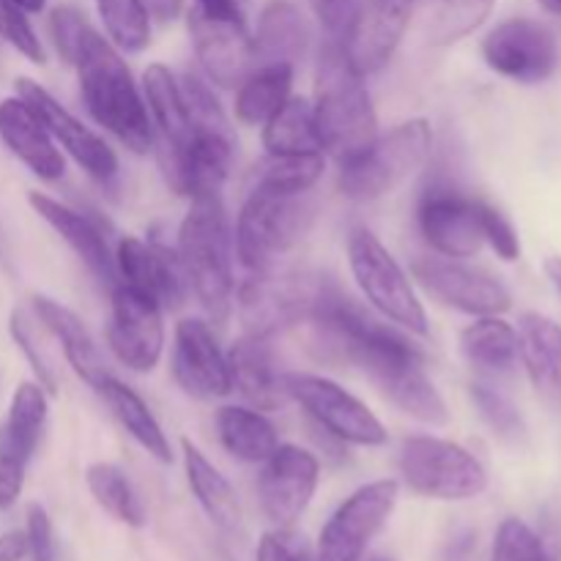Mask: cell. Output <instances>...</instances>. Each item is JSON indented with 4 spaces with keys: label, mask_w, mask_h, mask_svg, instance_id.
<instances>
[{
    "label": "cell",
    "mask_w": 561,
    "mask_h": 561,
    "mask_svg": "<svg viewBox=\"0 0 561 561\" xmlns=\"http://www.w3.org/2000/svg\"><path fill=\"white\" fill-rule=\"evenodd\" d=\"M316 329V343L321 359L348 362L362 367L383 394L392 392L400 381L425 370L420 351L389 323L376 321L362 305L345 296L337 285H323L310 318Z\"/></svg>",
    "instance_id": "obj_1"
},
{
    "label": "cell",
    "mask_w": 561,
    "mask_h": 561,
    "mask_svg": "<svg viewBox=\"0 0 561 561\" xmlns=\"http://www.w3.org/2000/svg\"><path fill=\"white\" fill-rule=\"evenodd\" d=\"M310 44V25L294 0H272L257 16V31L252 38V53L257 66L290 64L296 66Z\"/></svg>",
    "instance_id": "obj_25"
},
{
    "label": "cell",
    "mask_w": 561,
    "mask_h": 561,
    "mask_svg": "<svg viewBox=\"0 0 561 561\" xmlns=\"http://www.w3.org/2000/svg\"><path fill=\"white\" fill-rule=\"evenodd\" d=\"M148 16L159 22H173L184 14V0H142Z\"/></svg>",
    "instance_id": "obj_52"
},
{
    "label": "cell",
    "mask_w": 561,
    "mask_h": 561,
    "mask_svg": "<svg viewBox=\"0 0 561 561\" xmlns=\"http://www.w3.org/2000/svg\"><path fill=\"white\" fill-rule=\"evenodd\" d=\"M85 482L91 496L102 510H107L115 520L142 529L146 526V507L137 499L135 488L126 480L124 471L113 463H91L85 471Z\"/></svg>",
    "instance_id": "obj_37"
},
{
    "label": "cell",
    "mask_w": 561,
    "mask_h": 561,
    "mask_svg": "<svg viewBox=\"0 0 561 561\" xmlns=\"http://www.w3.org/2000/svg\"><path fill=\"white\" fill-rule=\"evenodd\" d=\"M416 222L427 244L444 257H471L485 244L474 197L442 181L425 190Z\"/></svg>",
    "instance_id": "obj_19"
},
{
    "label": "cell",
    "mask_w": 561,
    "mask_h": 561,
    "mask_svg": "<svg viewBox=\"0 0 561 561\" xmlns=\"http://www.w3.org/2000/svg\"><path fill=\"white\" fill-rule=\"evenodd\" d=\"M496 0H436L431 16V42L455 44L463 36L474 33L488 14L493 11Z\"/></svg>",
    "instance_id": "obj_39"
},
{
    "label": "cell",
    "mask_w": 561,
    "mask_h": 561,
    "mask_svg": "<svg viewBox=\"0 0 561 561\" xmlns=\"http://www.w3.org/2000/svg\"><path fill=\"white\" fill-rule=\"evenodd\" d=\"M27 557L25 531H5L0 535V561H22Z\"/></svg>",
    "instance_id": "obj_51"
},
{
    "label": "cell",
    "mask_w": 561,
    "mask_h": 561,
    "mask_svg": "<svg viewBox=\"0 0 561 561\" xmlns=\"http://www.w3.org/2000/svg\"><path fill=\"white\" fill-rule=\"evenodd\" d=\"M433 131L425 118H411L376 137L359 157L340 164V190L351 201H378L425 164Z\"/></svg>",
    "instance_id": "obj_6"
},
{
    "label": "cell",
    "mask_w": 561,
    "mask_h": 561,
    "mask_svg": "<svg viewBox=\"0 0 561 561\" xmlns=\"http://www.w3.org/2000/svg\"><path fill=\"white\" fill-rule=\"evenodd\" d=\"M217 433L222 447L244 463H266L279 447L277 431L257 409L225 405L217 414Z\"/></svg>",
    "instance_id": "obj_32"
},
{
    "label": "cell",
    "mask_w": 561,
    "mask_h": 561,
    "mask_svg": "<svg viewBox=\"0 0 561 561\" xmlns=\"http://www.w3.org/2000/svg\"><path fill=\"white\" fill-rule=\"evenodd\" d=\"M99 16L113 44L124 53H140L151 42V16L142 0H96Z\"/></svg>",
    "instance_id": "obj_38"
},
{
    "label": "cell",
    "mask_w": 561,
    "mask_h": 561,
    "mask_svg": "<svg viewBox=\"0 0 561 561\" xmlns=\"http://www.w3.org/2000/svg\"><path fill=\"white\" fill-rule=\"evenodd\" d=\"M0 140L42 181L64 179V157L55 148V140L44 129L42 121L33 115V110L20 96L0 102Z\"/></svg>",
    "instance_id": "obj_23"
},
{
    "label": "cell",
    "mask_w": 561,
    "mask_h": 561,
    "mask_svg": "<svg viewBox=\"0 0 561 561\" xmlns=\"http://www.w3.org/2000/svg\"><path fill=\"white\" fill-rule=\"evenodd\" d=\"M312 11H316L318 22L327 27L332 36H340L348 27L351 14L356 9V0H310Z\"/></svg>",
    "instance_id": "obj_49"
},
{
    "label": "cell",
    "mask_w": 561,
    "mask_h": 561,
    "mask_svg": "<svg viewBox=\"0 0 561 561\" xmlns=\"http://www.w3.org/2000/svg\"><path fill=\"white\" fill-rule=\"evenodd\" d=\"M471 400H474L482 420L493 427V433H496L499 438H504V442H520V438H524V420H520L518 409H515L502 392H496V389L488 387V383H474V387H471Z\"/></svg>",
    "instance_id": "obj_42"
},
{
    "label": "cell",
    "mask_w": 561,
    "mask_h": 561,
    "mask_svg": "<svg viewBox=\"0 0 561 561\" xmlns=\"http://www.w3.org/2000/svg\"><path fill=\"white\" fill-rule=\"evenodd\" d=\"M71 66H77L82 102L93 121L118 137L129 151L146 153L153 146V124L118 49L91 27Z\"/></svg>",
    "instance_id": "obj_2"
},
{
    "label": "cell",
    "mask_w": 561,
    "mask_h": 561,
    "mask_svg": "<svg viewBox=\"0 0 561 561\" xmlns=\"http://www.w3.org/2000/svg\"><path fill=\"white\" fill-rule=\"evenodd\" d=\"M142 88H146L148 110H151V124L157 126L159 140H162V157H175L184 151L192 137L179 82L170 75V69L153 64L142 75Z\"/></svg>",
    "instance_id": "obj_30"
},
{
    "label": "cell",
    "mask_w": 561,
    "mask_h": 561,
    "mask_svg": "<svg viewBox=\"0 0 561 561\" xmlns=\"http://www.w3.org/2000/svg\"><path fill=\"white\" fill-rule=\"evenodd\" d=\"M0 36H3L16 53H22L27 60H33V64H44V60H47L42 42H38L36 31H33L31 22H27L25 11L16 9L11 0H0Z\"/></svg>",
    "instance_id": "obj_43"
},
{
    "label": "cell",
    "mask_w": 561,
    "mask_h": 561,
    "mask_svg": "<svg viewBox=\"0 0 561 561\" xmlns=\"http://www.w3.org/2000/svg\"><path fill=\"white\" fill-rule=\"evenodd\" d=\"M477 217H480L482 239L493 247V252H496L502 261H518L520 241L513 222H510L499 208H493L491 203L485 201H477Z\"/></svg>",
    "instance_id": "obj_44"
},
{
    "label": "cell",
    "mask_w": 561,
    "mask_h": 561,
    "mask_svg": "<svg viewBox=\"0 0 561 561\" xmlns=\"http://www.w3.org/2000/svg\"><path fill=\"white\" fill-rule=\"evenodd\" d=\"M373 561H392V559H373Z\"/></svg>",
    "instance_id": "obj_56"
},
{
    "label": "cell",
    "mask_w": 561,
    "mask_h": 561,
    "mask_svg": "<svg viewBox=\"0 0 561 561\" xmlns=\"http://www.w3.org/2000/svg\"><path fill=\"white\" fill-rule=\"evenodd\" d=\"M518 356L537 392L561 405V327L540 312H526L518 329Z\"/></svg>",
    "instance_id": "obj_27"
},
{
    "label": "cell",
    "mask_w": 561,
    "mask_h": 561,
    "mask_svg": "<svg viewBox=\"0 0 561 561\" xmlns=\"http://www.w3.org/2000/svg\"><path fill=\"white\" fill-rule=\"evenodd\" d=\"M11 3L25 11V14H38V11H44L47 0H11Z\"/></svg>",
    "instance_id": "obj_54"
},
{
    "label": "cell",
    "mask_w": 561,
    "mask_h": 561,
    "mask_svg": "<svg viewBox=\"0 0 561 561\" xmlns=\"http://www.w3.org/2000/svg\"><path fill=\"white\" fill-rule=\"evenodd\" d=\"M107 340L121 365L135 373H151L162 359L164 348L162 307L129 285L118 283L113 288Z\"/></svg>",
    "instance_id": "obj_16"
},
{
    "label": "cell",
    "mask_w": 561,
    "mask_h": 561,
    "mask_svg": "<svg viewBox=\"0 0 561 561\" xmlns=\"http://www.w3.org/2000/svg\"><path fill=\"white\" fill-rule=\"evenodd\" d=\"M365 77L351 69L340 44H327L316 71V126L323 148L340 164L359 157L378 137V118L373 110Z\"/></svg>",
    "instance_id": "obj_3"
},
{
    "label": "cell",
    "mask_w": 561,
    "mask_h": 561,
    "mask_svg": "<svg viewBox=\"0 0 561 561\" xmlns=\"http://www.w3.org/2000/svg\"><path fill=\"white\" fill-rule=\"evenodd\" d=\"M25 471L22 466L0 460V510H11L20 499L22 485H25Z\"/></svg>",
    "instance_id": "obj_50"
},
{
    "label": "cell",
    "mask_w": 561,
    "mask_h": 561,
    "mask_svg": "<svg viewBox=\"0 0 561 561\" xmlns=\"http://www.w3.org/2000/svg\"><path fill=\"white\" fill-rule=\"evenodd\" d=\"M348 263L356 285L373 307L392 323L414 334H427V316L416 299L411 279L387 247L367 228H356L348 239Z\"/></svg>",
    "instance_id": "obj_10"
},
{
    "label": "cell",
    "mask_w": 561,
    "mask_h": 561,
    "mask_svg": "<svg viewBox=\"0 0 561 561\" xmlns=\"http://www.w3.org/2000/svg\"><path fill=\"white\" fill-rule=\"evenodd\" d=\"M312 217L316 206L307 192L283 195V192L247 186V201L236 222V252L241 263L252 272L272 268L274 257L290 250L307 233Z\"/></svg>",
    "instance_id": "obj_5"
},
{
    "label": "cell",
    "mask_w": 561,
    "mask_h": 561,
    "mask_svg": "<svg viewBox=\"0 0 561 561\" xmlns=\"http://www.w3.org/2000/svg\"><path fill=\"white\" fill-rule=\"evenodd\" d=\"M263 146L268 153H321L312 104L307 99H288L263 126Z\"/></svg>",
    "instance_id": "obj_35"
},
{
    "label": "cell",
    "mask_w": 561,
    "mask_h": 561,
    "mask_svg": "<svg viewBox=\"0 0 561 561\" xmlns=\"http://www.w3.org/2000/svg\"><path fill=\"white\" fill-rule=\"evenodd\" d=\"M411 14L414 0H362L340 44L351 69L362 77L381 71L403 42Z\"/></svg>",
    "instance_id": "obj_14"
},
{
    "label": "cell",
    "mask_w": 561,
    "mask_h": 561,
    "mask_svg": "<svg viewBox=\"0 0 561 561\" xmlns=\"http://www.w3.org/2000/svg\"><path fill=\"white\" fill-rule=\"evenodd\" d=\"M33 310H36V316L42 318L44 327H47L49 332H53V337L60 343L71 370H75L88 387H102L104 378H110V373L102 354H99L96 343H93L91 332H88L85 321H82L77 312H71L69 307L58 305V301L47 299V296H36V299H33Z\"/></svg>",
    "instance_id": "obj_26"
},
{
    "label": "cell",
    "mask_w": 561,
    "mask_h": 561,
    "mask_svg": "<svg viewBox=\"0 0 561 561\" xmlns=\"http://www.w3.org/2000/svg\"><path fill=\"white\" fill-rule=\"evenodd\" d=\"M546 274H548V279L553 283V288H557L559 296H561V257H548Z\"/></svg>",
    "instance_id": "obj_53"
},
{
    "label": "cell",
    "mask_w": 561,
    "mask_h": 561,
    "mask_svg": "<svg viewBox=\"0 0 561 561\" xmlns=\"http://www.w3.org/2000/svg\"><path fill=\"white\" fill-rule=\"evenodd\" d=\"M27 520V553L33 561H55V535H53V520H49L47 510L42 504H31L25 513Z\"/></svg>",
    "instance_id": "obj_46"
},
{
    "label": "cell",
    "mask_w": 561,
    "mask_h": 561,
    "mask_svg": "<svg viewBox=\"0 0 561 561\" xmlns=\"http://www.w3.org/2000/svg\"><path fill=\"white\" fill-rule=\"evenodd\" d=\"M255 561H310V557H307L305 548L299 551V546H296V540L288 531L277 529L261 537Z\"/></svg>",
    "instance_id": "obj_48"
},
{
    "label": "cell",
    "mask_w": 561,
    "mask_h": 561,
    "mask_svg": "<svg viewBox=\"0 0 561 561\" xmlns=\"http://www.w3.org/2000/svg\"><path fill=\"white\" fill-rule=\"evenodd\" d=\"M184 449V469H186V482H190L192 493L201 502L203 513L208 515L214 526L225 535H239L244 529V515H241L239 496H236L233 485L222 477V471L190 442L184 438L181 442Z\"/></svg>",
    "instance_id": "obj_28"
},
{
    "label": "cell",
    "mask_w": 561,
    "mask_h": 561,
    "mask_svg": "<svg viewBox=\"0 0 561 561\" xmlns=\"http://www.w3.org/2000/svg\"><path fill=\"white\" fill-rule=\"evenodd\" d=\"M318 474H321V466L316 455L296 444H279L268 455L261 480H257L263 515L277 529H290L316 496Z\"/></svg>",
    "instance_id": "obj_17"
},
{
    "label": "cell",
    "mask_w": 561,
    "mask_h": 561,
    "mask_svg": "<svg viewBox=\"0 0 561 561\" xmlns=\"http://www.w3.org/2000/svg\"><path fill=\"white\" fill-rule=\"evenodd\" d=\"M16 96L33 110V115L42 121L44 129L49 131V137H53L55 142H60L91 179H115V173H118V157H115V151L107 146V140H104L102 135L88 129V126L82 124V121H77L58 99L49 96L38 82L27 80V77H20V80H16Z\"/></svg>",
    "instance_id": "obj_18"
},
{
    "label": "cell",
    "mask_w": 561,
    "mask_h": 561,
    "mask_svg": "<svg viewBox=\"0 0 561 561\" xmlns=\"http://www.w3.org/2000/svg\"><path fill=\"white\" fill-rule=\"evenodd\" d=\"M173 376L179 387L197 400L225 398L233 392L228 356L222 354L214 332L201 318H184L175 327Z\"/></svg>",
    "instance_id": "obj_20"
},
{
    "label": "cell",
    "mask_w": 561,
    "mask_h": 561,
    "mask_svg": "<svg viewBox=\"0 0 561 561\" xmlns=\"http://www.w3.org/2000/svg\"><path fill=\"white\" fill-rule=\"evenodd\" d=\"M179 261L186 285L214 321L233 305V252L222 195H197L179 230Z\"/></svg>",
    "instance_id": "obj_4"
},
{
    "label": "cell",
    "mask_w": 561,
    "mask_h": 561,
    "mask_svg": "<svg viewBox=\"0 0 561 561\" xmlns=\"http://www.w3.org/2000/svg\"><path fill=\"white\" fill-rule=\"evenodd\" d=\"M411 272L433 299L466 316H502L513 305L510 290L493 274L466 266L458 257H416Z\"/></svg>",
    "instance_id": "obj_13"
},
{
    "label": "cell",
    "mask_w": 561,
    "mask_h": 561,
    "mask_svg": "<svg viewBox=\"0 0 561 561\" xmlns=\"http://www.w3.org/2000/svg\"><path fill=\"white\" fill-rule=\"evenodd\" d=\"M290 85H294L290 64L257 66L244 77L236 93V118L241 124H266L290 99Z\"/></svg>",
    "instance_id": "obj_34"
},
{
    "label": "cell",
    "mask_w": 561,
    "mask_h": 561,
    "mask_svg": "<svg viewBox=\"0 0 561 561\" xmlns=\"http://www.w3.org/2000/svg\"><path fill=\"white\" fill-rule=\"evenodd\" d=\"M460 348L471 367L491 376H502L515 367L518 359V332L496 316H485L463 329Z\"/></svg>",
    "instance_id": "obj_33"
},
{
    "label": "cell",
    "mask_w": 561,
    "mask_h": 561,
    "mask_svg": "<svg viewBox=\"0 0 561 561\" xmlns=\"http://www.w3.org/2000/svg\"><path fill=\"white\" fill-rule=\"evenodd\" d=\"M398 493L394 480L370 482L351 493L323 526L316 561H362L365 548L394 513Z\"/></svg>",
    "instance_id": "obj_12"
},
{
    "label": "cell",
    "mask_w": 561,
    "mask_h": 561,
    "mask_svg": "<svg viewBox=\"0 0 561 561\" xmlns=\"http://www.w3.org/2000/svg\"><path fill=\"white\" fill-rule=\"evenodd\" d=\"M190 36L214 85H241L255 66L241 0H195L190 11Z\"/></svg>",
    "instance_id": "obj_8"
},
{
    "label": "cell",
    "mask_w": 561,
    "mask_h": 561,
    "mask_svg": "<svg viewBox=\"0 0 561 561\" xmlns=\"http://www.w3.org/2000/svg\"><path fill=\"white\" fill-rule=\"evenodd\" d=\"M323 153H268L252 168L250 184L257 190L301 195L310 192L323 175Z\"/></svg>",
    "instance_id": "obj_36"
},
{
    "label": "cell",
    "mask_w": 561,
    "mask_h": 561,
    "mask_svg": "<svg viewBox=\"0 0 561 561\" xmlns=\"http://www.w3.org/2000/svg\"><path fill=\"white\" fill-rule=\"evenodd\" d=\"M482 55L496 75L524 82V85L548 80L559 64L553 33L542 22L524 20V16L493 27L482 42Z\"/></svg>",
    "instance_id": "obj_15"
},
{
    "label": "cell",
    "mask_w": 561,
    "mask_h": 561,
    "mask_svg": "<svg viewBox=\"0 0 561 561\" xmlns=\"http://www.w3.org/2000/svg\"><path fill=\"white\" fill-rule=\"evenodd\" d=\"M88 31H91V22H88L85 14L77 11L75 5H58V9L49 14V33H53L55 49H58V55L66 64L75 60L77 49H80Z\"/></svg>",
    "instance_id": "obj_45"
},
{
    "label": "cell",
    "mask_w": 561,
    "mask_h": 561,
    "mask_svg": "<svg viewBox=\"0 0 561 561\" xmlns=\"http://www.w3.org/2000/svg\"><path fill=\"white\" fill-rule=\"evenodd\" d=\"M398 466L411 491L438 502H466L488 488L485 466L447 438H405Z\"/></svg>",
    "instance_id": "obj_7"
},
{
    "label": "cell",
    "mask_w": 561,
    "mask_h": 561,
    "mask_svg": "<svg viewBox=\"0 0 561 561\" xmlns=\"http://www.w3.org/2000/svg\"><path fill=\"white\" fill-rule=\"evenodd\" d=\"M181 99H184L186 121H190L192 131H217V135H233L228 115H225L222 104L217 102L211 88L195 75H184L179 82Z\"/></svg>",
    "instance_id": "obj_40"
},
{
    "label": "cell",
    "mask_w": 561,
    "mask_h": 561,
    "mask_svg": "<svg viewBox=\"0 0 561 561\" xmlns=\"http://www.w3.org/2000/svg\"><path fill=\"white\" fill-rule=\"evenodd\" d=\"M283 387L285 394L294 398L329 436L356 447L387 444V427L381 420L340 383L310 373H288L283 376Z\"/></svg>",
    "instance_id": "obj_11"
},
{
    "label": "cell",
    "mask_w": 561,
    "mask_h": 561,
    "mask_svg": "<svg viewBox=\"0 0 561 561\" xmlns=\"http://www.w3.org/2000/svg\"><path fill=\"white\" fill-rule=\"evenodd\" d=\"M115 268L124 277V285L153 299L162 310L164 307L175 310V307L184 305V268H181L179 255H173L168 247L146 244L135 236H126V239L118 241Z\"/></svg>",
    "instance_id": "obj_21"
},
{
    "label": "cell",
    "mask_w": 561,
    "mask_h": 561,
    "mask_svg": "<svg viewBox=\"0 0 561 561\" xmlns=\"http://www.w3.org/2000/svg\"><path fill=\"white\" fill-rule=\"evenodd\" d=\"M27 203H31L33 211H36L38 217H42L44 222H47L49 228L77 252V257L91 268V274L99 283L110 285V288L118 285L115 257L110 255V247L107 241H104L102 230H99L85 214L64 206V203L44 195V192H31V195H27Z\"/></svg>",
    "instance_id": "obj_22"
},
{
    "label": "cell",
    "mask_w": 561,
    "mask_h": 561,
    "mask_svg": "<svg viewBox=\"0 0 561 561\" xmlns=\"http://www.w3.org/2000/svg\"><path fill=\"white\" fill-rule=\"evenodd\" d=\"M542 9H548L551 14H559L561 16V0H540Z\"/></svg>",
    "instance_id": "obj_55"
},
{
    "label": "cell",
    "mask_w": 561,
    "mask_h": 561,
    "mask_svg": "<svg viewBox=\"0 0 561 561\" xmlns=\"http://www.w3.org/2000/svg\"><path fill=\"white\" fill-rule=\"evenodd\" d=\"M323 285L327 279L307 272H255V277L241 283L236 294L244 332L268 340L285 327L305 321L310 318Z\"/></svg>",
    "instance_id": "obj_9"
},
{
    "label": "cell",
    "mask_w": 561,
    "mask_h": 561,
    "mask_svg": "<svg viewBox=\"0 0 561 561\" xmlns=\"http://www.w3.org/2000/svg\"><path fill=\"white\" fill-rule=\"evenodd\" d=\"M102 394V400L107 403V409L113 411V416L118 420V425L146 449L148 455L159 460V463H170L173 453H170V442L162 433L159 422L153 420V414L148 411V405L142 403L140 394L131 387L121 383L118 378H104L102 387L96 389Z\"/></svg>",
    "instance_id": "obj_31"
},
{
    "label": "cell",
    "mask_w": 561,
    "mask_h": 561,
    "mask_svg": "<svg viewBox=\"0 0 561 561\" xmlns=\"http://www.w3.org/2000/svg\"><path fill=\"white\" fill-rule=\"evenodd\" d=\"M230 387L239 389L247 403L257 411H272L283 403L285 394L283 376L274 365V354L263 337L244 334L228 354Z\"/></svg>",
    "instance_id": "obj_24"
},
{
    "label": "cell",
    "mask_w": 561,
    "mask_h": 561,
    "mask_svg": "<svg viewBox=\"0 0 561 561\" xmlns=\"http://www.w3.org/2000/svg\"><path fill=\"white\" fill-rule=\"evenodd\" d=\"M47 422V394L42 383L25 381L11 398L9 416L0 427V460L27 469Z\"/></svg>",
    "instance_id": "obj_29"
},
{
    "label": "cell",
    "mask_w": 561,
    "mask_h": 561,
    "mask_svg": "<svg viewBox=\"0 0 561 561\" xmlns=\"http://www.w3.org/2000/svg\"><path fill=\"white\" fill-rule=\"evenodd\" d=\"M491 561H557V557L531 526L507 518L493 537Z\"/></svg>",
    "instance_id": "obj_41"
},
{
    "label": "cell",
    "mask_w": 561,
    "mask_h": 561,
    "mask_svg": "<svg viewBox=\"0 0 561 561\" xmlns=\"http://www.w3.org/2000/svg\"><path fill=\"white\" fill-rule=\"evenodd\" d=\"M11 337H14V343L20 345V351L25 354V359L31 362L33 373H36L38 383H42L47 392H55V376L53 370L47 367V362L42 359V354L36 351V345H33V337H31V329H27L25 318H22V312H11Z\"/></svg>",
    "instance_id": "obj_47"
}]
</instances>
